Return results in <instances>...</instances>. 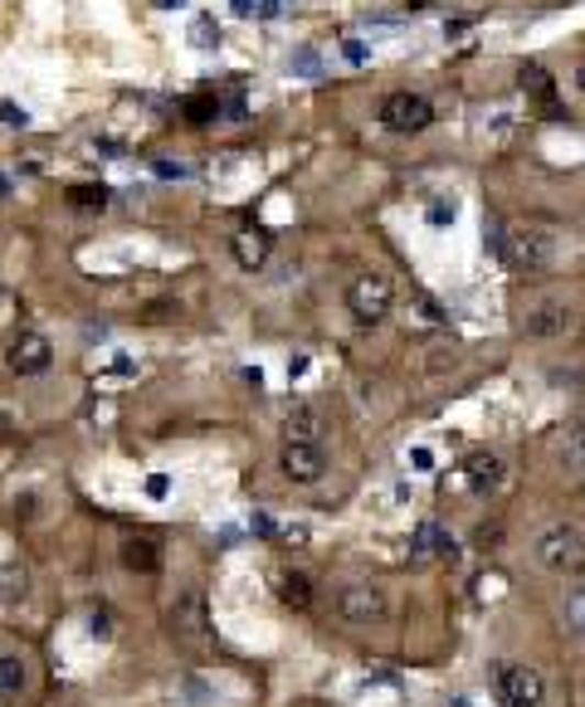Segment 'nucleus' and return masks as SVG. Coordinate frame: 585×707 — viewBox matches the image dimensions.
Here are the masks:
<instances>
[{"instance_id":"obj_1","label":"nucleus","mask_w":585,"mask_h":707,"mask_svg":"<svg viewBox=\"0 0 585 707\" xmlns=\"http://www.w3.org/2000/svg\"><path fill=\"white\" fill-rule=\"evenodd\" d=\"M532 556L542 561L551 576H581L585 571V532L571 522H551L537 532L532 542Z\"/></svg>"},{"instance_id":"obj_2","label":"nucleus","mask_w":585,"mask_h":707,"mask_svg":"<svg viewBox=\"0 0 585 707\" xmlns=\"http://www.w3.org/2000/svg\"><path fill=\"white\" fill-rule=\"evenodd\" d=\"M503 259L512 268H522V274H542V268L556 259V244H551V234L542 224H508L503 230Z\"/></svg>"},{"instance_id":"obj_3","label":"nucleus","mask_w":585,"mask_h":707,"mask_svg":"<svg viewBox=\"0 0 585 707\" xmlns=\"http://www.w3.org/2000/svg\"><path fill=\"white\" fill-rule=\"evenodd\" d=\"M390 302H396V288H390L386 274H356L352 288H346V312L356 318V328H376V322H386Z\"/></svg>"},{"instance_id":"obj_4","label":"nucleus","mask_w":585,"mask_h":707,"mask_svg":"<svg viewBox=\"0 0 585 707\" xmlns=\"http://www.w3.org/2000/svg\"><path fill=\"white\" fill-rule=\"evenodd\" d=\"M493 693H498L503 707H542L547 678L532 664H498L493 669Z\"/></svg>"},{"instance_id":"obj_5","label":"nucleus","mask_w":585,"mask_h":707,"mask_svg":"<svg viewBox=\"0 0 585 707\" xmlns=\"http://www.w3.org/2000/svg\"><path fill=\"white\" fill-rule=\"evenodd\" d=\"M332 610L342 625H376V620H386V590L371 586V581H352V586L336 590Z\"/></svg>"},{"instance_id":"obj_6","label":"nucleus","mask_w":585,"mask_h":707,"mask_svg":"<svg viewBox=\"0 0 585 707\" xmlns=\"http://www.w3.org/2000/svg\"><path fill=\"white\" fill-rule=\"evenodd\" d=\"M376 118L386 132H405V137H410V132H424L434 122V103L420 93H410V88H400V93H390L386 103H380Z\"/></svg>"},{"instance_id":"obj_7","label":"nucleus","mask_w":585,"mask_h":707,"mask_svg":"<svg viewBox=\"0 0 585 707\" xmlns=\"http://www.w3.org/2000/svg\"><path fill=\"white\" fill-rule=\"evenodd\" d=\"M278 468H284L288 484H318V478L328 474V454H322L318 440H284Z\"/></svg>"},{"instance_id":"obj_8","label":"nucleus","mask_w":585,"mask_h":707,"mask_svg":"<svg viewBox=\"0 0 585 707\" xmlns=\"http://www.w3.org/2000/svg\"><path fill=\"white\" fill-rule=\"evenodd\" d=\"M5 366L15 376H44L54 366V346H49V336H40V332H20L15 342H10V352H5Z\"/></svg>"},{"instance_id":"obj_9","label":"nucleus","mask_w":585,"mask_h":707,"mask_svg":"<svg viewBox=\"0 0 585 707\" xmlns=\"http://www.w3.org/2000/svg\"><path fill=\"white\" fill-rule=\"evenodd\" d=\"M571 328H576V308H571V302H561V298L537 302V308L522 318V332L527 336H542V342H551V336H566Z\"/></svg>"},{"instance_id":"obj_10","label":"nucleus","mask_w":585,"mask_h":707,"mask_svg":"<svg viewBox=\"0 0 585 707\" xmlns=\"http://www.w3.org/2000/svg\"><path fill=\"white\" fill-rule=\"evenodd\" d=\"M206 596L200 590H186L181 600L172 605V630L181 634V639H206Z\"/></svg>"},{"instance_id":"obj_11","label":"nucleus","mask_w":585,"mask_h":707,"mask_svg":"<svg viewBox=\"0 0 585 707\" xmlns=\"http://www.w3.org/2000/svg\"><path fill=\"white\" fill-rule=\"evenodd\" d=\"M268 250H274V234L264 230V224H244L240 234H234V259H240V268H264Z\"/></svg>"},{"instance_id":"obj_12","label":"nucleus","mask_w":585,"mask_h":707,"mask_svg":"<svg viewBox=\"0 0 585 707\" xmlns=\"http://www.w3.org/2000/svg\"><path fill=\"white\" fill-rule=\"evenodd\" d=\"M464 484L474 488L478 498H488V493L503 484V459L498 454H468L464 459Z\"/></svg>"},{"instance_id":"obj_13","label":"nucleus","mask_w":585,"mask_h":707,"mask_svg":"<svg viewBox=\"0 0 585 707\" xmlns=\"http://www.w3.org/2000/svg\"><path fill=\"white\" fill-rule=\"evenodd\" d=\"M118 556H122V566L137 571V576H156V571H162V546H156L152 537H128V542L118 546Z\"/></svg>"},{"instance_id":"obj_14","label":"nucleus","mask_w":585,"mask_h":707,"mask_svg":"<svg viewBox=\"0 0 585 707\" xmlns=\"http://www.w3.org/2000/svg\"><path fill=\"white\" fill-rule=\"evenodd\" d=\"M274 590H278V600H284L288 610H308L312 605V581L302 576V571H278Z\"/></svg>"},{"instance_id":"obj_15","label":"nucleus","mask_w":585,"mask_h":707,"mask_svg":"<svg viewBox=\"0 0 585 707\" xmlns=\"http://www.w3.org/2000/svg\"><path fill=\"white\" fill-rule=\"evenodd\" d=\"M415 556H454L459 546H454V537L444 532L439 522H420V532H415Z\"/></svg>"},{"instance_id":"obj_16","label":"nucleus","mask_w":585,"mask_h":707,"mask_svg":"<svg viewBox=\"0 0 585 707\" xmlns=\"http://www.w3.org/2000/svg\"><path fill=\"white\" fill-rule=\"evenodd\" d=\"M284 434H288V440H318V434H322V415L312 410V406H292L288 420H284Z\"/></svg>"},{"instance_id":"obj_17","label":"nucleus","mask_w":585,"mask_h":707,"mask_svg":"<svg viewBox=\"0 0 585 707\" xmlns=\"http://www.w3.org/2000/svg\"><path fill=\"white\" fill-rule=\"evenodd\" d=\"M20 688H25V659L0 654V698H15Z\"/></svg>"},{"instance_id":"obj_18","label":"nucleus","mask_w":585,"mask_h":707,"mask_svg":"<svg viewBox=\"0 0 585 707\" xmlns=\"http://www.w3.org/2000/svg\"><path fill=\"white\" fill-rule=\"evenodd\" d=\"M522 88H527V93H532V98H542L547 108H556V84H551V74H547V69H537V64H527V69H522Z\"/></svg>"},{"instance_id":"obj_19","label":"nucleus","mask_w":585,"mask_h":707,"mask_svg":"<svg viewBox=\"0 0 585 707\" xmlns=\"http://www.w3.org/2000/svg\"><path fill=\"white\" fill-rule=\"evenodd\" d=\"M181 112H186V122L206 128V122L220 118V98H216V93H196V98H186V103H181Z\"/></svg>"},{"instance_id":"obj_20","label":"nucleus","mask_w":585,"mask_h":707,"mask_svg":"<svg viewBox=\"0 0 585 707\" xmlns=\"http://www.w3.org/2000/svg\"><path fill=\"white\" fill-rule=\"evenodd\" d=\"M108 200H112L108 186H74L69 190V206L74 210H108Z\"/></svg>"},{"instance_id":"obj_21","label":"nucleus","mask_w":585,"mask_h":707,"mask_svg":"<svg viewBox=\"0 0 585 707\" xmlns=\"http://www.w3.org/2000/svg\"><path fill=\"white\" fill-rule=\"evenodd\" d=\"M566 625H571V634L585 639V586H576L566 596Z\"/></svg>"},{"instance_id":"obj_22","label":"nucleus","mask_w":585,"mask_h":707,"mask_svg":"<svg viewBox=\"0 0 585 707\" xmlns=\"http://www.w3.org/2000/svg\"><path fill=\"white\" fill-rule=\"evenodd\" d=\"M216 40H220V30L210 25V20H200V25H196V44H206V49H210Z\"/></svg>"},{"instance_id":"obj_23","label":"nucleus","mask_w":585,"mask_h":707,"mask_svg":"<svg viewBox=\"0 0 585 707\" xmlns=\"http://www.w3.org/2000/svg\"><path fill=\"white\" fill-rule=\"evenodd\" d=\"M0 118H5L10 128H25V122H30V118H25V108H15V103H5V108H0Z\"/></svg>"},{"instance_id":"obj_24","label":"nucleus","mask_w":585,"mask_h":707,"mask_svg":"<svg viewBox=\"0 0 585 707\" xmlns=\"http://www.w3.org/2000/svg\"><path fill=\"white\" fill-rule=\"evenodd\" d=\"M284 10H288V0H264V5H258V15L274 20V15H284Z\"/></svg>"},{"instance_id":"obj_25","label":"nucleus","mask_w":585,"mask_h":707,"mask_svg":"<svg viewBox=\"0 0 585 707\" xmlns=\"http://www.w3.org/2000/svg\"><path fill=\"white\" fill-rule=\"evenodd\" d=\"M93 634H112V625H108V610H93Z\"/></svg>"},{"instance_id":"obj_26","label":"nucleus","mask_w":585,"mask_h":707,"mask_svg":"<svg viewBox=\"0 0 585 707\" xmlns=\"http://www.w3.org/2000/svg\"><path fill=\"white\" fill-rule=\"evenodd\" d=\"M156 176H186V166H172V162H156Z\"/></svg>"},{"instance_id":"obj_27","label":"nucleus","mask_w":585,"mask_h":707,"mask_svg":"<svg viewBox=\"0 0 585 707\" xmlns=\"http://www.w3.org/2000/svg\"><path fill=\"white\" fill-rule=\"evenodd\" d=\"M254 10V0H234V15H250Z\"/></svg>"},{"instance_id":"obj_28","label":"nucleus","mask_w":585,"mask_h":707,"mask_svg":"<svg viewBox=\"0 0 585 707\" xmlns=\"http://www.w3.org/2000/svg\"><path fill=\"white\" fill-rule=\"evenodd\" d=\"M156 5H162V10H176V5H186V0H156Z\"/></svg>"},{"instance_id":"obj_29","label":"nucleus","mask_w":585,"mask_h":707,"mask_svg":"<svg viewBox=\"0 0 585 707\" xmlns=\"http://www.w3.org/2000/svg\"><path fill=\"white\" fill-rule=\"evenodd\" d=\"M576 84H581V93H585V59H581V69H576Z\"/></svg>"},{"instance_id":"obj_30","label":"nucleus","mask_w":585,"mask_h":707,"mask_svg":"<svg viewBox=\"0 0 585 707\" xmlns=\"http://www.w3.org/2000/svg\"><path fill=\"white\" fill-rule=\"evenodd\" d=\"M410 5H430V0H410Z\"/></svg>"}]
</instances>
